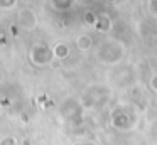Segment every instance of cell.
<instances>
[{
	"label": "cell",
	"instance_id": "8992f818",
	"mask_svg": "<svg viewBox=\"0 0 157 145\" xmlns=\"http://www.w3.org/2000/svg\"><path fill=\"white\" fill-rule=\"evenodd\" d=\"M0 145H14V140H12V138H7V142L2 140V143H0Z\"/></svg>",
	"mask_w": 157,
	"mask_h": 145
},
{
	"label": "cell",
	"instance_id": "3957f363",
	"mask_svg": "<svg viewBox=\"0 0 157 145\" xmlns=\"http://www.w3.org/2000/svg\"><path fill=\"white\" fill-rule=\"evenodd\" d=\"M76 46H78V49H81V51L90 49V47L93 46V39L90 36H79L78 39H76Z\"/></svg>",
	"mask_w": 157,
	"mask_h": 145
},
{
	"label": "cell",
	"instance_id": "6da1fadb",
	"mask_svg": "<svg viewBox=\"0 0 157 145\" xmlns=\"http://www.w3.org/2000/svg\"><path fill=\"white\" fill-rule=\"evenodd\" d=\"M17 22H19V25L25 30L32 29V27L36 25V13L32 12V10H22L19 19H17Z\"/></svg>",
	"mask_w": 157,
	"mask_h": 145
},
{
	"label": "cell",
	"instance_id": "277c9868",
	"mask_svg": "<svg viewBox=\"0 0 157 145\" xmlns=\"http://www.w3.org/2000/svg\"><path fill=\"white\" fill-rule=\"evenodd\" d=\"M54 54H56V57H61V59H63V57L68 56V47H66L64 44H59V46L56 47V52Z\"/></svg>",
	"mask_w": 157,
	"mask_h": 145
},
{
	"label": "cell",
	"instance_id": "7a4b0ae2",
	"mask_svg": "<svg viewBox=\"0 0 157 145\" xmlns=\"http://www.w3.org/2000/svg\"><path fill=\"white\" fill-rule=\"evenodd\" d=\"M31 59L34 61L36 64H46L49 59H51V52H49L48 47H42L41 46V52H39V54H36V52H32V51H31Z\"/></svg>",
	"mask_w": 157,
	"mask_h": 145
},
{
	"label": "cell",
	"instance_id": "5b68a950",
	"mask_svg": "<svg viewBox=\"0 0 157 145\" xmlns=\"http://www.w3.org/2000/svg\"><path fill=\"white\" fill-rule=\"evenodd\" d=\"M150 84H152L154 90H157V74H155V76H152V79H150Z\"/></svg>",
	"mask_w": 157,
	"mask_h": 145
}]
</instances>
